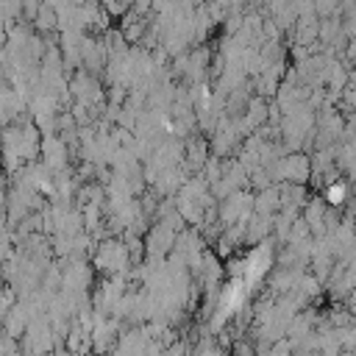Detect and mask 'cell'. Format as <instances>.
I'll list each match as a JSON object with an SVG mask.
<instances>
[{
	"label": "cell",
	"instance_id": "1",
	"mask_svg": "<svg viewBox=\"0 0 356 356\" xmlns=\"http://www.w3.org/2000/svg\"><path fill=\"white\" fill-rule=\"evenodd\" d=\"M11 306H14V295H11V292H3V295H0V323H3V317L8 314Z\"/></svg>",
	"mask_w": 356,
	"mask_h": 356
},
{
	"label": "cell",
	"instance_id": "2",
	"mask_svg": "<svg viewBox=\"0 0 356 356\" xmlns=\"http://www.w3.org/2000/svg\"><path fill=\"white\" fill-rule=\"evenodd\" d=\"M50 356H72V353H70L67 348H61V345H58L56 350H50Z\"/></svg>",
	"mask_w": 356,
	"mask_h": 356
}]
</instances>
